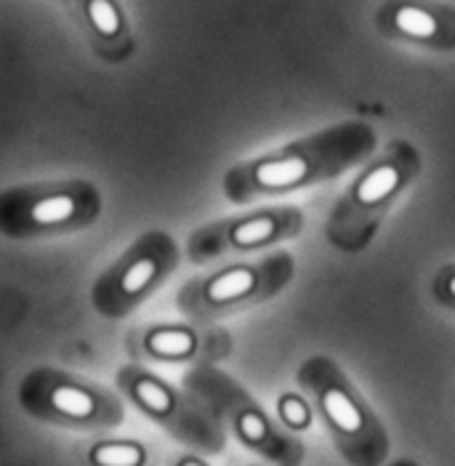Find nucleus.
<instances>
[{
    "label": "nucleus",
    "instance_id": "nucleus-5",
    "mask_svg": "<svg viewBox=\"0 0 455 466\" xmlns=\"http://www.w3.org/2000/svg\"><path fill=\"white\" fill-rule=\"evenodd\" d=\"M256 286V275L245 267L237 270H227L221 275H216L205 288H203V299L208 304H229L245 294H251Z\"/></svg>",
    "mask_w": 455,
    "mask_h": 466
},
{
    "label": "nucleus",
    "instance_id": "nucleus-15",
    "mask_svg": "<svg viewBox=\"0 0 455 466\" xmlns=\"http://www.w3.org/2000/svg\"><path fill=\"white\" fill-rule=\"evenodd\" d=\"M240 429H243V435H245L251 443H259V440H264V435H267V424H264V419H259L256 413H245V416L240 419Z\"/></svg>",
    "mask_w": 455,
    "mask_h": 466
},
{
    "label": "nucleus",
    "instance_id": "nucleus-8",
    "mask_svg": "<svg viewBox=\"0 0 455 466\" xmlns=\"http://www.w3.org/2000/svg\"><path fill=\"white\" fill-rule=\"evenodd\" d=\"M147 349L157 357H186L194 349V336L181 328H162L147 336Z\"/></svg>",
    "mask_w": 455,
    "mask_h": 466
},
{
    "label": "nucleus",
    "instance_id": "nucleus-6",
    "mask_svg": "<svg viewBox=\"0 0 455 466\" xmlns=\"http://www.w3.org/2000/svg\"><path fill=\"white\" fill-rule=\"evenodd\" d=\"M309 171V162L299 155L283 157V160H267L256 168V181L269 189L294 187L299 184Z\"/></svg>",
    "mask_w": 455,
    "mask_h": 466
},
{
    "label": "nucleus",
    "instance_id": "nucleus-10",
    "mask_svg": "<svg viewBox=\"0 0 455 466\" xmlns=\"http://www.w3.org/2000/svg\"><path fill=\"white\" fill-rule=\"evenodd\" d=\"M91 462L96 466H142L145 451L134 443H102L91 451Z\"/></svg>",
    "mask_w": 455,
    "mask_h": 466
},
{
    "label": "nucleus",
    "instance_id": "nucleus-12",
    "mask_svg": "<svg viewBox=\"0 0 455 466\" xmlns=\"http://www.w3.org/2000/svg\"><path fill=\"white\" fill-rule=\"evenodd\" d=\"M134 397L139 400L142 408H147L150 413H157V416H165L173 408L170 392L162 384H157L154 379H136L134 381Z\"/></svg>",
    "mask_w": 455,
    "mask_h": 466
},
{
    "label": "nucleus",
    "instance_id": "nucleus-3",
    "mask_svg": "<svg viewBox=\"0 0 455 466\" xmlns=\"http://www.w3.org/2000/svg\"><path fill=\"white\" fill-rule=\"evenodd\" d=\"M384 19H386L389 32H394L400 37H408V40L443 43V40L453 37L445 11L424 5V3H413V0L389 3L386 11H384Z\"/></svg>",
    "mask_w": 455,
    "mask_h": 466
},
{
    "label": "nucleus",
    "instance_id": "nucleus-9",
    "mask_svg": "<svg viewBox=\"0 0 455 466\" xmlns=\"http://www.w3.org/2000/svg\"><path fill=\"white\" fill-rule=\"evenodd\" d=\"M397 168L394 165H381V168H376V171H370L362 181H360V187H357V200L362 203V205H373V203H381L394 187H397Z\"/></svg>",
    "mask_w": 455,
    "mask_h": 466
},
{
    "label": "nucleus",
    "instance_id": "nucleus-14",
    "mask_svg": "<svg viewBox=\"0 0 455 466\" xmlns=\"http://www.w3.org/2000/svg\"><path fill=\"white\" fill-rule=\"evenodd\" d=\"M283 416H285V421L288 424H294V427H303L306 421H309V411H306V405H303L302 400H296V397H288V400H283Z\"/></svg>",
    "mask_w": 455,
    "mask_h": 466
},
{
    "label": "nucleus",
    "instance_id": "nucleus-7",
    "mask_svg": "<svg viewBox=\"0 0 455 466\" xmlns=\"http://www.w3.org/2000/svg\"><path fill=\"white\" fill-rule=\"evenodd\" d=\"M83 16L102 40H115L123 35L126 21L115 0H83Z\"/></svg>",
    "mask_w": 455,
    "mask_h": 466
},
{
    "label": "nucleus",
    "instance_id": "nucleus-11",
    "mask_svg": "<svg viewBox=\"0 0 455 466\" xmlns=\"http://www.w3.org/2000/svg\"><path fill=\"white\" fill-rule=\"evenodd\" d=\"M322 403H325L327 416L335 421V427H341L343 432H360V427H362V416H360L357 405H354L343 392H338V389H327L325 397H322Z\"/></svg>",
    "mask_w": 455,
    "mask_h": 466
},
{
    "label": "nucleus",
    "instance_id": "nucleus-13",
    "mask_svg": "<svg viewBox=\"0 0 455 466\" xmlns=\"http://www.w3.org/2000/svg\"><path fill=\"white\" fill-rule=\"evenodd\" d=\"M275 235V219L272 216H256V219H245L240 224L232 227L229 237L235 245H259L264 240H269Z\"/></svg>",
    "mask_w": 455,
    "mask_h": 466
},
{
    "label": "nucleus",
    "instance_id": "nucleus-4",
    "mask_svg": "<svg viewBox=\"0 0 455 466\" xmlns=\"http://www.w3.org/2000/svg\"><path fill=\"white\" fill-rule=\"evenodd\" d=\"M46 403L54 413L70 421H91L102 411V400L80 384L59 381L46 392Z\"/></svg>",
    "mask_w": 455,
    "mask_h": 466
},
{
    "label": "nucleus",
    "instance_id": "nucleus-1",
    "mask_svg": "<svg viewBox=\"0 0 455 466\" xmlns=\"http://www.w3.org/2000/svg\"><path fill=\"white\" fill-rule=\"evenodd\" d=\"M104 213V195L88 179H43L0 189V235L27 243L91 229Z\"/></svg>",
    "mask_w": 455,
    "mask_h": 466
},
{
    "label": "nucleus",
    "instance_id": "nucleus-2",
    "mask_svg": "<svg viewBox=\"0 0 455 466\" xmlns=\"http://www.w3.org/2000/svg\"><path fill=\"white\" fill-rule=\"evenodd\" d=\"M173 267V243L162 232H147L134 240L94 283L91 302L94 307L118 317L136 307L152 288L170 272Z\"/></svg>",
    "mask_w": 455,
    "mask_h": 466
},
{
    "label": "nucleus",
    "instance_id": "nucleus-16",
    "mask_svg": "<svg viewBox=\"0 0 455 466\" xmlns=\"http://www.w3.org/2000/svg\"><path fill=\"white\" fill-rule=\"evenodd\" d=\"M181 466H203V464H197V462H184Z\"/></svg>",
    "mask_w": 455,
    "mask_h": 466
},
{
    "label": "nucleus",
    "instance_id": "nucleus-17",
    "mask_svg": "<svg viewBox=\"0 0 455 466\" xmlns=\"http://www.w3.org/2000/svg\"><path fill=\"white\" fill-rule=\"evenodd\" d=\"M451 294H453V296H455V278H453V280H451Z\"/></svg>",
    "mask_w": 455,
    "mask_h": 466
}]
</instances>
